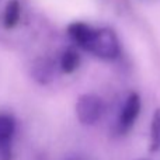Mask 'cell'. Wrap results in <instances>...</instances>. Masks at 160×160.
I'll list each match as a JSON object with an SVG mask.
<instances>
[{
	"label": "cell",
	"instance_id": "277c9868",
	"mask_svg": "<svg viewBox=\"0 0 160 160\" xmlns=\"http://www.w3.org/2000/svg\"><path fill=\"white\" fill-rule=\"evenodd\" d=\"M94 32V28H91L90 25H87L86 22H72L68 27V34L69 37L82 48H86V45L88 44L91 35Z\"/></svg>",
	"mask_w": 160,
	"mask_h": 160
},
{
	"label": "cell",
	"instance_id": "8992f818",
	"mask_svg": "<svg viewBox=\"0 0 160 160\" xmlns=\"http://www.w3.org/2000/svg\"><path fill=\"white\" fill-rule=\"evenodd\" d=\"M21 17V4L18 0H10L6 4L4 13H3V24L6 28H14L20 21Z\"/></svg>",
	"mask_w": 160,
	"mask_h": 160
},
{
	"label": "cell",
	"instance_id": "ba28073f",
	"mask_svg": "<svg viewBox=\"0 0 160 160\" xmlns=\"http://www.w3.org/2000/svg\"><path fill=\"white\" fill-rule=\"evenodd\" d=\"M80 65V55L76 51L73 49H68L63 52L61 58V69L65 73H73Z\"/></svg>",
	"mask_w": 160,
	"mask_h": 160
},
{
	"label": "cell",
	"instance_id": "3957f363",
	"mask_svg": "<svg viewBox=\"0 0 160 160\" xmlns=\"http://www.w3.org/2000/svg\"><path fill=\"white\" fill-rule=\"evenodd\" d=\"M139 112H141V97L136 93H131L128 96L125 105L122 108L121 117H119V128L121 131H128L136 121Z\"/></svg>",
	"mask_w": 160,
	"mask_h": 160
},
{
	"label": "cell",
	"instance_id": "52a82bcc",
	"mask_svg": "<svg viewBox=\"0 0 160 160\" xmlns=\"http://www.w3.org/2000/svg\"><path fill=\"white\" fill-rule=\"evenodd\" d=\"M16 132V121L10 115H0V148L8 146Z\"/></svg>",
	"mask_w": 160,
	"mask_h": 160
},
{
	"label": "cell",
	"instance_id": "9c48e42d",
	"mask_svg": "<svg viewBox=\"0 0 160 160\" xmlns=\"http://www.w3.org/2000/svg\"><path fill=\"white\" fill-rule=\"evenodd\" d=\"M160 149V108L155 111L150 125V152H158Z\"/></svg>",
	"mask_w": 160,
	"mask_h": 160
},
{
	"label": "cell",
	"instance_id": "7a4b0ae2",
	"mask_svg": "<svg viewBox=\"0 0 160 160\" xmlns=\"http://www.w3.org/2000/svg\"><path fill=\"white\" fill-rule=\"evenodd\" d=\"M104 104L96 94H83L76 102V115L83 125H93L101 118Z\"/></svg>",
	"mask_w": 160,
	"mask_h": 160
},
{
	"label": "cell",
	"instance_id": "5b68a950",
	"mask_svg": "<svg viewBox=\"0 0 160 160\" xmlns=\"http://www.w3.org/2000/svg\"><path fill=\"white\" fill-rule=\"evenodd\" d=\"M32 76L41 84H48L53 78V66L48 59H38L32 65Z\"/></svg>",
	"mask_w": 160,
	"mask_h": 160
},
{
	"label": "cell",
	"instance_id": "6da1fadb",
	"mask_svg": "<svg viewBox=\"0 0 160 160\" xmlns=\"http://www.w3.org/2000/svg\"><path fill=\"white\" fill-rule=\"evenodd\" d=\"M84 49L90 51L101 59H115L119 55V42L117 34L111 28H94L88 44Z\"/></svg>",
	"mask_w": 160,
	"mask_h": 160
}]
</instances>
